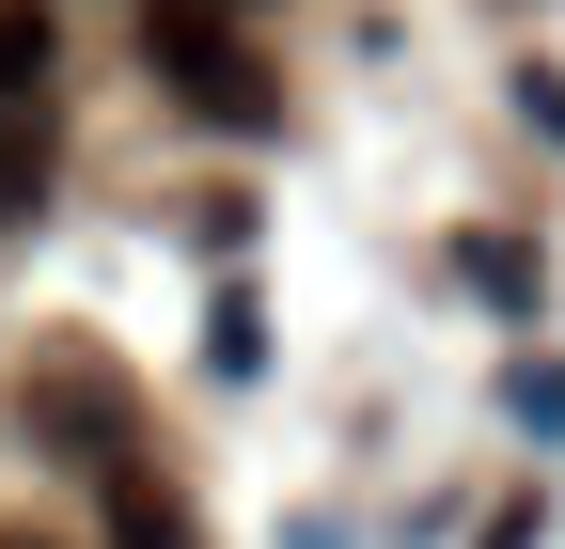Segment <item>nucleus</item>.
<instances>
[{"label":"nucleus","mask_w":565,"mask_h":549,"mask_svg":"<svg viewBox=\"0 0 565 549\" xmlns=\"http://www.w3.org/2000/svg\"><path fill=\"white\" fill-rule=\"evenodd\" d=\"M141 63H158L204 126H282V79L252 63V32L221 17V0H141Z\"/></svg>","instance_id":"1"},{"label":"nucleus","mask_w":565,"mask_h":549,"mask_svg":"<svg viewBox=\"0 0 565 549\" xmlns=\"http://www.w3.org/2000/svg\"><path fill=\"white\" fill-rule=\"evenodd\" d=\"M47 63H63L47 0H0V110H32V95H47Z\"/></svg>","instance_id":"2"},{"label":"nucleus","mask_w":565,"mask_h":549,"mask_svg":"<svg viewBox=\"0 0 565 549\" xmlns=\"http://www.w3.org/2000/svg\"><path fill=\"white\" fill-rule=\"evenodd\" d=\"M456 267H471V299H503V314H534V251H519V236H456Z\"/></svg>","instance_id":"3"},{"label":"nucleus","mask_w":565,"mask_h":549,"mask_svg":"<svg viewBox=\"0 0 565 549\" xmlns=\"http://www.w3.org/2000/svg\"><path fill=\"white\" fill-rule=\"evenodd\" d=\"M110 549H189V518L141 487V471H110Z\"/></svg>","instance_id":"4"},{"label":"nucleus","mask_w":565,"mask_h":549,"mask_svg":"<svg viewBox=\"0 0 565 549\" xmlns=\"http://www.w3.org/2000/svg\"><path fill=\"white\" fill-rule=\"evenodd\" d=\"M47 189V142H17V126H0V204H32Z\"/></svg>","instance_id":"5"},{"label":"nucleus","mask_w":565,"mask_h":549,"mask_svg":"<svg viewBox=\"0 0 565 549\" xmlns=\"http://www.w3.org/2000/svg\"><path fill=\"white\" fill-rule=\"evenodd\" d=\"M519 110L550 126V142H565V79H550V63H534V79H519Z\"/></svg>","instance_id":"6"},{"label":"nucleus","mask_w":565,"mask_h":549,"mask_svg":"<svg viewBox=\"0 0 565 549\" xmlns=\"http://www.w3.org/2000/svg\"><path fill=\"white\" fill-rule=\"evenodd\" d=\"M0 549H32V534H0Z\"/></svg>","instance_id":"7"},{"label":"nucleus","mask_w":565,"mask_h":549,"mask_svg":"<svg viewBox=\"0 0 565 549\" xmlns=\"http://www.w3.org/2000/svg\"><path fill=\"white\" fill-rule=\"evenodd\" d=\"M221 17H236V0H221Z\"/></svg>","instance_id":"8"}]
</instances>
